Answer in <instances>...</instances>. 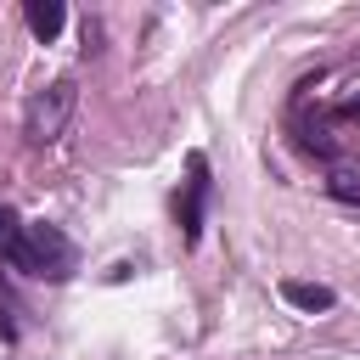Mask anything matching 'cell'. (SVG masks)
<instances>
[{
    "label": "cell",
    "mask_w": 360,
    "mask_h": 360,
    "mask_svg": "<svg viewBox=\"0 0 360 360\" xmlns=\"http://www.w3.org/2000/svg\"><path fill=\"white\" fill-rule=\"evenodd\" d=\"M22 242H28V225L11 214V208H0V259H22Z\"/></svg>",
    "instance_id": "cell-6"
},
{
    "label": "cell",
    "mask_w": 360,
    "mask_h": 360,
    "mask_svg": "<svg viewBox=\"0 0 360 360\" xmlns=\"http://www.w3.org/2000/svg\"><path fill=\"white\" fill-rule=\"evenodd\" d=\"M202 202H208V163L191 152V180H186V197H180V231H186V242H197V231H202Z\"/></svg>",
    "instance_id": "cell-3"
},
{
    "label": "cell",
    "mask_w": 360,
    "mask_h": 360,
    "mask_svg": "<svg viewBox=\"0 0 360 360\" xmlns=\"http://www.w3.org/2000/svg\"><path fill=\"white\" fill-rule=\"evenodd\" d=\"M73 79H56L51 90H39L34 101H28V112H22V135H28V146H51L62 129H68V112H73Z\"/></svg>",
    "instance_id": "cell-2"
},
{
    "label": "cell",
    "mask_w": 360,
    "mask_h": 360,
    "mask_svg": "<svg viewBox=\"0 0 360 360\" xmlns=\"http://www.w3.org/2000/svg\"><path fill=\"white\" fill-rule=\"evenodd\" d=\"M332 197H343V202H360V174H332Z\"/></svg>",
    "instance_id": "cell-7"
},
{
    "label": "cell",
    "mask_w": 360,
    "mask_h": 360,
    "mask_svg": "<svg viewBox=\"0 0 360 360\" xmlns=\"http://www.w3.org/2000/svg\"><path fill=\"white\" fill-rule=\"evenodd\" d=\"M62 22H68V11H62L56 0H28V28H34L39 39H56Z\"/></svg>",
    "instance_id": "cell-5"
},
{
    "label": "cell",
    "mask_w": 360,
    "mask_h": 360,
    "mask_svg": "<svg viewBox=\"0 0 360 360\" xmlns=\"http://www.w3.org/2000/svg\"><path fill=\"white\" fill-rule=\"evenodd\" d=\"M281 298H287V304H298V309H309V315L338 304V292H332V287H321V281H281Z\"/></svg>",
    "instance_id": "cell-4"
},
{
    "label": "cell",
    "mask_w": 360,
    "mask_h": 360,
    "mask_svg": "<svg viewBox=\"0 0 360 360\" xmlns=\"http://www.w3.org/2000/svg\"><path fill=\"white\" fill-rule=\"evenodd\" d=\"M73 242L56 231V225H28V242H22V259H17V270H28V276H45V281H68L73 276Z\"/></svg>",
    "instance_id": "cell-1"
}]
</instances>
